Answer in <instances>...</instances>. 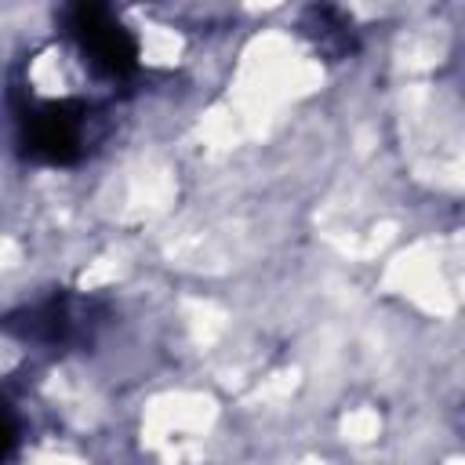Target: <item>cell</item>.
<instances>
[{
	"mask_svg": "<svg viewBox=\"0 0 465 465\" xmlns=\"http://www.w3.org/2000/svg\"><path fill=\"white\" fill-rule=\"evenodd\" d=\"M15 443H18V418H15L11 403L0 396V465L7 461V454L15 450Z\"/></svg>",
	"mask_w": 465,
	"mask_h": 465,
	"instance_id": "5",
	"label": "cell"
},
{
	"mask_svg": "<svg viewBox=\"0 0 465 465\" xmlns=\"http://www.w3.org/2000/svg\"><path fill=\"white\" fill-rule=\"evenodd\" d=\"M65 40L98 69L113 87L131 84L138 73V40L131 29L120 25V18L102 4H69L62 11Z\"/></svg>",
	"mask_w": 465,
	"mask_h": 465,
	"instance_id": "3",
	"label": "cell"
},
{
	"mask_svg": "<svg viewBox=\"0 0 465 465\" xmlns=\"http://www.w3.org/2000/svg\"><path fill=\"white\" fill-rule=\"evenodd\" d=\"M302 33L316 44L320 54L327 58H341L356 47V33H352V22L334 11V7H309L305 18H302Z\"/></svg>",
	"mask_w": 465,
	"mask_h": 465,
	"instance_id": "4",
	"label": "cell"
},
{
	"mask_svg": "<svg viewBox=\"0 0 465 465\" xmlns=\"http://www.w3.org/2000/svg\"><path fill=\"white\" fill-rule=\"evenodd\" d=\"M105 320H109V305L102 298L54 291L33 305L7 312L0 320V331L22 345H40V349L62 352V349L91 345L94 334L105 327Z\"/></svg>",
	"mask_w": 465,
	"mask_h": 465,
	"instance_id": "2",
	"label": "cell"
},
{
	"mask_svg": "<svg viewBox=\"0 0 465 465\" xmlns=\"http://www.w3.org/2000/svg\"><path fill=\"white\" fill-rule=\"evenodd\" d=\"M15 145L25 160L65 167L84 160L94 142L102 138V116L105 109L84 105V102H36V98H15Z\"/></svg>",
	"mask_w": 465,
	"mask_h": 465,
	"instance_id": "1",
	"label": "cell"
}]
</instances>
